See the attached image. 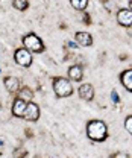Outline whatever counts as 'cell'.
Masks as SVG:
<instances>
[{
    "label": "cell",
    "instance_id": "1",
    "mask_svg": "<svg viewBox=\"0 0 132 158\" xmlns=\"http://www.w3.org/2000/svg\"><path fill=\"white\" fill-rule=\"evenodd\" d=\"M87 137L97 143L105 141L108 138V125L103 120H90L87 123Z\"/></svg>",
    "mask_w": 132,
    "mask_h": 158
},
{
    "label": "cell",
    "instance_id": "2",
    "mask_svg": "<svg viewBox=\"0 0 132 158\" xmlns=\"http://www.w3.org/2000/svg\"><path fill=\"white\" fill-rule=\"evenodd\" d=\"M53 91L58 98H68L73 94V85L70 79H65L62 76L53 78Z\"/></svg>",
    "mask_w": 132,
    "mask_h": 158
},
{
    "label": "cell",
    "instance_id": "3",
    "mask_svg": "<svg viewBox=\"0 0 132 158\" xmlns=\"http://www.w3.org/2000/svg\"><path fill=\"white\" fill-rule=\"evenodd\" d=\"M23 44H24V49H27L31 53H43L46 50L43 40L39 38L37 34H34V32L26 34L23 37Z\"/></svg>",
    "mask_w": 132,
    "mask_h": 158
},
{
    "label": "cell",
    "instance_id": "4",
    "mask_svg": "<svg viewBox=\"0 0 132 158\" xmlns=\"http://www.w3.org/2000/svg\"><path fill=\"white\" fill-rule=\"evenodd\" d=\"M14 59L21 67H31L32 65V53L24 47H20L14 52Z\"/></svg>",
    "mask_w": 132,
    "mask_h": 158
},
{
    "label": "cell",
    "instance_id": "5",
    "mask_svg": "<svg viewBox=\"0 0 132 158\" xmlns=\"http://www.w3.org/2000/svg\"><path fill=\"white\" fill-rule=\"evenodd\" d=\"M117 23L123 27H129L132 24V11L129 8H122L117 11Z\"/></svg>",
    "mask_w": 132,
    "mask_h": 158
},
{
    "label": "cell",
    "instance_id": "6",
    "mask_svg": "<svg viewBox=\"0 0 132 158\" xmlns=\"http://www.w3.org/2000/svg\"><path fill=\"white\" fill-rule=\"evenodd\" d=\"M27 122H37L39 118V106L34 102H27L26 111H24V117Z\"/></svg>",
    "mask_w": 132,
    "mask_h": 158
},
{
    "label": "cell",
    "instance_id": "7",
    "mask_svg": "<svg viewBox=\"0 0 132 158\" xmlns=\"http://www.w3.org/2000/svg\"><path fill=\"white\" fill-rule=\"evenodd\" d=\"M26 106H27V102H24L23 99H20V98H15V99H14V102H12V108H11L12 116L23 118V117H24Z\"/></svg>",
    "mask_w": 132,
    "mask_h": 158
},
{
    "label": "cell",
    "instance_id": "8",
    "mask_svg": "<svg viewBox=\"0 0 132 158\" xmlns=\"http://www.w3.org/2000/svg\"><path fill=\"white\" fill-rule=\"evenodd\" d=\"M77 93H79V98L80 99H84L87 102H91L94 99V87L91 84H82L79 87Z\"/></svg>",
    "mask_w": 132,
    "mask_h": 158
},
{
    "label": "cell",
    "instance_id": "9",
    "mask_svg": "<svg viewBox=\"0 0 132 158\" xmlns=\"http://www.w3.org/2000/svg\"><path fill=\"white\" fill-rule=\"evenodd\" d=\"M68 79L73 81V82H80L84 79V67L79 65V64H75L68 69Z\"/></svg>",
    "mask_w": 132,
    "mask_h": 158
},
{
    "label": "cell",
    "instance_id": "10",
    "mask_svg": "<svg viewBox=\"0 0 132 158\" xmlns=\"http://www.w3.org/2000/svg\"><path fill=\"white\" fill-rule=\"evenodd\" d=\"M75 41L77 43V46H84V47H90L93 44V37L88 32H76Z\"/></svg>",
    "mask_w": 132,
    "mask_h": 158
},
{
    "label": "cell",
    "instance_id": "11",
    "mask_svg": "<svg viewBox=\"0 0 132 158\" xmlns=\"http://www.w3.org/2000/svg\"><path fill=\"white\" fill-rule=\"evenodd\" d=\"M3 84H5L6 91H9V93H19L20 81L17 78H14V76H6V78L3 79Z\"/></svg>",
    "mask_w": 132,
    "mask_h": 158
},
{
    "label": "cell",
    "instance_id": "12",
    "mask_svg": "<svg viewBox=\"0 0 132 158\" xmlns=\"http://www.w3.org/2000/svg\"><path fill=\"white\" fill-rule=\"evenodd\" d=\"M118 78H120L122 85H123L128 91H132V69H128V70L122 72Z\"/></svg>",
    "mask_w": 132,
    "mask_h": 158
},
{
    "label": "cell",
    "instance_id": "13",
    "mask_svg": "<svg viewBox=\"0 0 132 158\" xmlns=\"http://www.w3.org/2000/svg\"><path fill=\"white\" fill-rule=\"evenodd\" d=\"M17 98L23 99L24 102H32V98H34V91L29 88V87H23L19 90V96Z\"/></svg>",
    "mask_w": 132,
    "mask_h": 158
},
{
    "label": "cell",
    "instance_id": "14",
    "mask_svg": "<svg viewBox=\"0 0 132 158\" xmlns=\"http://www.w3.org/2000/svg\"><path fill=\"white\" fill-rule=\"evenodd\" d=\"M70 5L75 8L76 11H85L88 6V0H70Z\"/></svg>",
    "mask_w": 132,
    "mask_h": 158
},
{
    "label": "cell",
    "instance_id": "15",
    "mask_svg": "<svg viewBox=\"0 0 132 158\" xmlns=\"http://www.w3.org/2000/svg\"><path fill=\"white\" fill-rule=\"evenodd\" d=\"M12 6L19 11H26L29 8V0H12Z\"/></svg>",
    "mask_w": 132,
    "mask_h": 158
},
{
    "label": "cell",
    "instance_id": "16",
    "mask_svg": "<svg viewBox=\"0 0 132 158\" xmlns=\"http://www.w3.org/2000/svg\"><path fill=\"white\" fill-rule=\"evenodd\" d=\"M27 157V151L23 149V148H19L15 152H14V158H26Z\"/></svg>",
    "mask_w": 132,
    "mask_h": 158
},
{
    "label": "cell",
    "instance_id": "17",
    "mask_svg": "<svg viewBox=\"0 0 132 158\" xmlns=\"http://www.w3.org/2000/svg\"><path fill=\"white\" fill-rule=\"evenodd\" d=\"M125 128H126V131L132 135V114L125 118Z\"/></svg>",
    "mask_w": 132,
    "mask_h": 158
},
{
    "label": "cell",
    "instance_id": "18",
    "mask_svg": "<svg viewBox=\"0 0 132 158\" xmlns=\"http://www.w3.org/2000/svg\"><path fill=\"white\" fill-rule=\"evenodd\" d=\"M111 158H131V155L126 154V152H115L111 155Z\"/></svg>",
    "mask_w": 132,
    "mask_h": 158
},
{
    "label": "cell",
    "instance_id": "19",
    "mask_svg": "<svg viewBox=\"0 0 132 158\" xmlns=\"http://www.w3.org/2000/svg\"><path fill=\"white\" fill-rule=\"evenodd\" d=\"M82 23H85V24H91V17H90V14L85 12V11H84V14H82Z\"/></svg>",
    "mask_w": 132,
    "mask_h": 158
},
{
    "label": "cell",
    "instance_id": "20",
    "mask_svg": "<svg viewBox=\"0 0 132 158\" xmlns=\"http://www.w3.org/2000/svg\"><path fill=\"white\" fill-rule=\"evenodd\" d=\"M111 98H113V100L115 102V103H118V96H117V93H115V91L111 93Z\"/></svg>",
    "mask_w": 132,
    "mask_h": 158
},
{
    "label": "cell",
    "instance_id": "21",
    "mask_svg": "<svg viewBox=\"0 0 132 158\" xmlns=\"http://www.w3.org/2000/svg\"><path fill=\"white\" fill-rule=\"evenodd\" d=\"M32 135H34V132H32V131H31V129H26V137H32Z\"/></svg>",
    "mask_w": 132,
    "mask_h": 158
},
{
    "label": "cell",
    "instance_id": "22",
    "mask_svg": "<svg viewBox=\"0 0 132 158\" xmlns=\"http://www.w3.org/2000/svg\"><path fill=\"white\" fill-rule=\"evenodd\" d=\"M100 2L105 5V8H106V9H109V8H108V0H100Z\"/></svg>",
    "mask_w": 132,
    "mask_h": 158
},
{
    "label": "cell",
    "instance_id": "23",
    "mask_svg": "<svg viewBox=\"0 0 132 158\" xmlns=\"http://www.w3.org/2000/svg\"><path fill=\"white\" fill-rule=\"evenodd\" d=\"M128 34H129V35H131V37H132V24H131V26H129V27H128Z\"/></svg>",
    "mask_w": 132,
    "mask_h": 158
},
{
    "label": "cell",
    "instance_id": "24",
    "mask_svg": "<svg viewBox=\"0 0 132 158\" xmlns=\"http://www.w3.org/2000/svg\"><path fill=\"white\" fill-rule=\"evenodd\" d=\"M129 9H131V11H132V0H131V2H129Z\"/></svg>",
    "mask_w": 132,
    "mask_h": 158
},
{
    "label": "cell",
    "instance_id": "25",
    "mask_svg": "<svg viewBox=\"0 0 132 158\" xmlns=\"http://www.w3.org/2000/svg\"><path fill=\"white\" fill-rule=\"evenodd\" d=\"M0 144H3V141H2V140H0Z\"/></svg>",
    "mask_w": 132,
    "mask_h": 158
},
{
    "label": "cell",
    "instance_id": "26",
    "mask_svg": "<svg viewBox=\"0 0 132 158\" xmlns=\"http://www.w3.org/2000/svg\"><path fill=\"white\" fill-rule=\"evenodd\" d=\"M35 158H38V157H35Z\"/></svg>",
    "mask_w": 132,
    "mask_h": 158
}]
</instances>
